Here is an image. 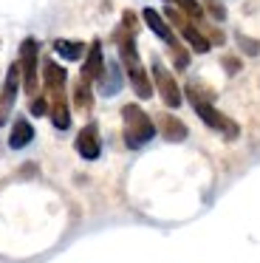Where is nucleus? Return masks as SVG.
Instances as JSON below:
<instances>
[{
    "label": "nucleus",
    "mask_w": 260,
    "mask_h": 263,
    "mask_svg": "<svg viewBox=\"0 0 260 263\" xmlns=\"http://www.w3.org/2000/svg\"><path fill=\"white\" fill-rule=\"evenodd\" d=\"M167 3H173V0H167Z\"/></svg>",
    "instance_id": "a878e982"
},
{
    "label": "nucleus",
    "mask_w": 260,
    "mask_h": 263,
    "mask_svg": "<svg viewBox=\"0 0 260 263\" xmlns=\"http://www.w3.org/2000/svg\"><path fill=\"white\" fill-rule=\"evenodd\" d=\"M207 12L212 14V20H218V23H220V20H226V9L220 6L218 0H207Z\"/></svg>",
    "instance_id": "6ab92c4d"
},
{
    "label": "nucleus",
    "mask_w": 260,
    "mask_h": 263,
    "mask_svg": "<svg viewBox=\"0 0 260 263\" xmlns=\"http://www.w3.org/2000/svg\"><path fill=\"white\" fill-rule=\"evenodd\" d=\"M54 51L62 60H79L85 54V46L79 40H54Z\"/></svg>",
    "instance_id": "dca6fc26"
},
{
    "label": "nucleus",
    "mask_w": 260,
    "mask_h": 263,
    "mask_svg": "<svg viewBox=\"0 0 260 263\" xmlns=\"http://www.w3.org/2000/svg\"><path fill=\"white\" fill-rule=\"evenodd\" d=\"M96 82H99V88H102L105 97H113V93L122 88V68H119V63L105 65V71H102V77Z\"/></svg>",
    "instance_id": "9b49d317"
},
{
    "label": "nucleus",
    "mask_w": 260,
    "mask_h": 263,
    "mask_svg": "<svg viewBox=\"0 0 260 263\" xmlns=\"http://www.w3.org/2000/svg\"><path fill=\"white\" fill-rule=\"evenodd\" d=\"M158 130L167 142H184L187 139V125L181 119H175L173 114H161L158 116Z\"/></svg>",
    "instance_id": "6e6552de"
},
{
    "label": "nucleus",
    "mask_w": 260,
    "mask_h": 263,
    "mask_svg": "<svg viewBox=\"0 0 260 263\" xmlns=\"http://www.w3.org/2000/svg\"><path fill=\"white\" fill-rule=\"evenodd\" d=\"M170 51H173V63L178 71H184L187 65H190V51H187V48H181L178 43H170Z\"/></svg>",
    "instance_id": "a211bd4d"
},
{
    "label": "nucleus",
    "mask_w": 260,
    "mask_h": 263,
    "mask_svg": "<svg viewBox=\"0 0 260 263\" xmlns=\"http://www.w3.org/2000/svg\"><path fill=\"white\" fill-rule=\"evenodd\" d=\"M54 93V105H51V122H54L57 130H68L71 125V114H68V102L62 97V91H51Z\"/></svg>",
    "instance_id": "f8f14e48"
},
{
    "label": "nucleus",
    "mask_w": 260,
    "mask_h": 263,
    "mask_svg": "<svg viewBox=\"0 0 260 263\" xmlns=\"http://www.w3.org/2000/svg\"><path fill=\"white\" fill-rule=\"evenodd\" d=\"M181 34H184L187 43H190L192 51H198V54H207L209 46H212V43H209V37H203L195 26H181Z\"/></svg>",
    "instance_id": "4468645a"
},
{
    "label": "nucleus",
    "mask_w": 260,
    "mask_h": 263,
    "mask_svg": "<svg viewBox=\"0 0 260 263\" xmlns=\"http://www.w3.org/2000/svg\"><path fill=\"white\" fill-rule=\"evenodd\" d=\"M127 77H130V82H133V91L139 93L141 99H150L153 97V85H150V80H147V74H144V68H130L127 71Z\"/></svg>",
    "instance_id": "2eb2a0df"
},
{
    "label": "nucleus",
    "mask_w": 260,
    "mask_h": 263,
    "mask_svg": "<svg viewBox=\"0 0 260 263\" xmlns=\"http://www.w3.org/2000/svg\"><path fill=\"white\" fill-rule=\"evenodd\" d=\"M237 40H240V48H243V51H246V54H257V51H260V46H257V43H254V40H249V37L237 34Z\"/></svg>",
    "instance_id": "5701e85b"
},
{
    "label": "nucleus",
    "mask_w": 260,
    "mask_h": 263,
    "mask_svg": "<svg viewBox=\"0 0 260 263\" xmlns=\"http://www.w3.org/2000/svg\"><path fill=\"white\" fill-rule=\"evenodd\" d=\"M102 71H105V60H102V46H99V40H96V43H90V48H88V57H85V65H82V77L94 82L102 77Z\"/></svg>",
    "instance_id": "0eeeda50"
},
{
    "label": "nucleus",
    "mask_w": 260,
    "mask_h": 263,
    "mask_svg": "<svg viewBox=\"0 0 260 263\" xmlns=\"http://www.w3.org/2000/svg\"><path fill=\"white\" fill-rule=\"evenodd\" d=\"M20 68H23V88L26 93H37V40H23L20 46Z\"/></svg>",
    "instance_id": "7ed1b4c3"
},
{
    "label": "nucleus",
    "mask_w": 260,
    "mask_h": 263,
    "mask_svg": "<svg viewBox=\"0 0 260 263\" xmlns=\"http://www.w3.org/2000/svg\"><path fill=\"white\" fill-rule=\"evenodd\" d=\"M124 29H127L130 34L136 31V14L133 12H124Z\"/></svg>",
    "instance_id": "393cba45"
},
{
    "label": "nucleus",
    "mask_w": 260,
    "mask_h": 263,
    "mask_svg": "<svg viewBox=\"0 0 260 263\" xmlns=\"http://www.w3.org/2000/svg\"><path fill=\"white\" fill-rule=\"evenodd\" d=\"M77 153L82 156V159H88V161L99 159L102 144H99V133H96V125H85L82 130H79V136H77Z\"/></svg>",
    "instance_id": "423d86ee"
},
{
    "label": "nucleus",
    "mask_w": 260,
    "mask_h": 263,
    "mask_svg": "<svg viewBox=\"0 0 260 263\" xmlns=\"http://www.w3.org/2000/svg\"><path fill=\"white\" fill-rule=\"evenodd\" d=\"M187 99L192 102V108H195V114L201 116V122L207 127H212V130H220L226 139H237V125L232 119H226L224 114H220L218 108H215L212 102H209L207 97H201V91L192 85H187Z\"/></svg>",
    "instance_id": "f257e3e1"
},
{
    "label": "nucleus",
    "mask_w": 260,
    "mask_h": 263,
    "mask_svg": "<svg viewBox=\"0 0 260 263\" xmlns=\"http://www.w3.org/2000/svg\"><path fill=\"white\" fill-rule=\"evenodd\" d=\"M224 68H226V74H237V71H240V60L237 57H224Z\"/></svg>",
    "instance_id": "b1692460"
},
{
    "label": "nucleus",
    "mask_w": 260,
    "mask_h": 263,
    "mask_svg": "<svg viewBox=\"0 0 260 263\" xmlns=\"http://www.w3.org/2000/svg\"><path fill=\"white\" fill-rule=\"evenodd\" d=\"M153 80H156V88H158V93H161L164 105H167V108H178L181 105V88L175 85L173 74H170L158 60H153Z\"/></svg>",
    "instance_id": "20e7f679"
},
{
    "label": "nucleus",
    "mask_w": 260,
    "mask_h": 263,
    "mask_svg": "<svg viewBox=\"0 0 260 263\" xmlns=\"http://www.w3.org/2000/svg\"><path fill=\"white\" fill-rule=\"evenodd\" d=\"M34 139V127L28 119H14V125H11V133H9V147L11 150H23L26 144H31Z\"/></svg>",
    "instance_id": "1a4fd4ad"
},
{
    "label": "nucleus",
    "mask_w": 260,
    "mask_h": 263,
    "mask_svg": "<svg viewBox=\"0 0 260 263\" xmlns=\"http://www.w3.org/2000/svg\"><path fill=\"white\" fill-rule=\"evenodd\" d=\"M48 102H45V97H34L31 99V114L34 116H45V114H48Z\"/></svg>",
    "instance_id": "412c9836"
},
{
    "label": "nucleus",
    "mask_w": 260,
    "mask_h": 263,
    "mask_svg": "<svg viewBox=\"0 0 260 263\" xmlns=\"http://www.w3.org/2000/svg\"><path fill=\"white\" fill-rule=\"evenodd\" d=\"M43 80H45V88H48V91H62L68 74H65L62 65H57V63H51V60H48V63L43 65Z\"/></svg>",
    "instance_id": "ddd939ff"
},
{
    "label": "nucleus",
    "mask_w": 260,
    "mask_h": 263,
    "mask_svg": "<svg viewBox=\"0 0 260 263\" xmlns=\"http://www.w3.org/2000/svg\"><path fill=\"white\" fill-rule=\"evenodd\" d=\"M178 3H181V9H184V12L187 14H190V17L192 20H201V6H198V3H195V0H178Z\"/></svg>",
    "instance_id": "aec40b11"
},
{
    "label": "nucleus",
    "mask_w": 260,
    "mask_h": 263,
    "mask_svg": "<svg viewBox=\"0 0 260 263\" xmlns=\"http://www.w3.org/2000/svg\"><path fill=\"white\" fill-rule=\"evenodd\" d=\"M73 102H77V108H90V102H94V97H90V80H79L77 88H73Z\"/></svg>",
    "instance_id": "f3484780"
},
{
    "label": "nucleus",
    "mask_w": 260,
    "mask_h": 263,
    "mask_svg": "<svg viewBox=\"0 0 260 263\" xmlns=\"http://www.w3.org/2000/svg\"><path fill=\"white\" fill-rule=\"evenodd\" d=\"M141 17H144L147 29H150L156 37H161L164 43H175V37H173V31H170L167 20H164L161 14L156 12V9H144V12H141Z\"/></svg>",
    "instance_id": "9d476101"
},
{
    "label": "nucleus",
    "mask_w": 260,
    "mask_h": 263,
    "mask_svg": "<svg viewBox=\"0 0 260 263\" xmlns=\"http://www.w3.org/2000/svg\"><path fill=\"white\" fill-rule=\"evenodd\" d=\"M20 77H23V68L20 63L9 65V74H6V85H3V93H0V125H6L9 119V110L17 99V91H20Z\"/></svg>",
    "instance_id": "39448f33"
},
{
    "label": "nucleus",
    "mask_w": 260,
    "mask_h": 263,
    "mask_svg": "<svg viewBox=\"0 0 260 263\" xmlns=\"http://www.w3.org/2000/svg\"><path fill=\"white\" fill-rule=\"evenodd\" d=\"M122 119H124V142H127V147H141L156 136V125L139 105H124Z\"/></svg>",
    "instance_id": "f03ea898"
},
{
    "label": "nucleus",
    "mask_w": 260,
    "mask_h": 263,
    "mask_svg": "<svg viewBox=\"0 0 260 263\" xmlns=\"http://www.w3.org/2000/svg\"><path fill=\"white\" fill-rule=\"evenodd\" d=\"M164 17H167L173 26H178V29H181V26H187L184 14H181V12H175V9H167V12H164Z\"/></svg>",
    "instance_id": "4be33fe9"
}]
</instances>
